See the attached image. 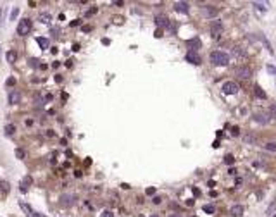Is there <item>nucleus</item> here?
<instances>
[{
    "label": "nucleus",
    "instance_id": "39448f33",
    "mask_svg": "<svg viewBox=\"0 0 276 217\" xmlns=\"http://www.w3.org/2000/svg\"><path fill=\"white\" fill-rule=\"evenodd\" d=\"M185 59H187V62L193 64V66H198V64L202 62L200 55H198L197 52H190V50H188V52H187V55H185Z\"/></svg>",
    "mask_w": 276,
    "mask_h": 217
},
{
    "label": "nucleus",
    "instance_id": "bb28decb",
    "mask_svg": "<svg viewBox=\"0 0 276 217\" xmlns=\"http://www.w3.org/2000/svg\"><path fill=\"white\" fill-rule=\"evenodd\" d=\"M93 14H97V7H90L88 11L85 12V17H92Z\"/></svg>",
    "mask_w": 276,
    "mask_h": 217
},
{
    "label": "nucleus",
    "instance_id": "c756f323",
    "mask_svg": "<svg viewBox=\"0 0 276 217\" xmlns=\"http://www.w3.org/2000/svg\"><path fill=\"white\" fill-rule=\"evenodd\" d=\"M17 14H19V7H14V9L11 11V19H12V21L17 17Z\"/></svg>",
    "mask_w": 276,
    "mask_h": 217
},
{
    "label": "nucleus",
    "instance_id": "2f4dec72",
    "mask_svg": "<svg viewBox=\"0 0 276 217\" xmlns=\"http://www.w3.org/2000/svg\"><path fill=\"white\" fill-rule=\"evenodd\" d=\"M5 85H7V86H14L16 85V78H9L7 81H5Z\"/></svg>",
    "mask_w": 276,
    "mask_h": 217
},
{
    "label": "nucleus",
    "instance_id": "6ab92c4d",
    "mask_svg": "<svg viewBox=\"0 0 276 217\" xmlns=\"http://www.w3.org/2000/svg\"><path fill=\"white\" fill-rule=\"evenodd\" d=\"M242 140H243L245 143H249V145H254V143H255V136H254V135H250V133L243 135V136H242Z\"/></svg>",
    "mask_w": 276,
    "mask_h": 217
},
{
    "label": "nucleus",
    "instance_id": "b1692460",
    "mask_svg": "<svg viewBox=\"0 0 276 217\" xmlns=\"http://www.w3.org/2000/svg\"><path fill=\"white\" fill-rule=\"evenodd\" d=\"M264 150H268V152H276V143L274 141H268L264 145Z\"/></svg>",
    "mask_w": 276,
    "mask_h": 217
},
{
    "label": "nucleus",
    "instance_id": "20e7f679",
    "mask_svg": "<svg viewBox=\"0 0 276 217\" xmlns=\"http://www.w3.org/2000/svg\"><path fill=\"white\" fill-rule=\"evenodd\" d=\"M236 76L242 79H249L250 76H252V69L249 67V66H238L236 67Z\"/></svg>",
    "mask_w": 276,
    "mask_h": 217
},
{
    "label": "nucleus",
    "instance_id": "a18cd8bd",
    "mask_svg": "<svg viewBox=\"0 0 276 217\" xmlns=\"http://www.w3.org/2000/svg\"><path fill=\"white\" fill-rule=\"evenodd\" d=\"M274 217H276V215H274Z\"/></svg>",
    "mask_w": 276,
    "mask_h": 217
},
{
    "label": "nucleus",
    "instance_id": "4468645a",
    "mask_svg": "<svg viewBox=\"0 0 276 217\" xmlns=\"http://www.w3.org/2000/svg\"><path fill=\"white\" fill-rule=\"evenodd\" d=\"M9 191H11V184H9V181L2 179L0 181V193L5 196V195H9Z\"/></svg>",
    "mask_w": 276,
    "mask_h": 217
},
{
    "label": "nucleus",
    "instance_id": "393cba45",
    "mask_svg": "<svg viewBox=\"0 0 276 217\" xmlns=\"http://www.w3.org/2000/svg\"><path fill=\"white\" fill-rule=\"evenodd\" d=\"M269 116H271L273 119H276V102H273V104L269 105Z\"/></svg>",
    "mask_w": 276,
    "mask_h": 217
},
{
    "label": "nucleus",
    "instance_id": "7ed1b4c3",
    "mask_svg": "<svg viewBox=\"0 0 276 217\" xmlns=\"http://www.w3.org/2000/svg\"><path fill=\"white\" fill-rule=\"evenodd\" d=\"M221 90H223V93L224 95H236L238 93V85H236L235 81H226L223 85V88H221Z\"/></svg>",
    "mask_w": 276,
    "mask_h": 217
},
{
    "label": "nucleus",
    "instance_id": "f257e3e1",
    "mask_svg": "<svg viewBox=\"0 0 276 217\" xmlns=\"http://www.w3.org/2000/svg\"><path fill=\"white\" fill-rule=\"evenodd\" d=\"M211 62H212L214 66L223 67V66H228V64H230V57H228L224 52H221V50H216V52L211 53Z\"/></svg>",
    "mask_w": 276,
    "mask_h": 217
},
{
    "label": "nucleus",
    "instance_id": "79ce46f5",
    "mask_svg": "<svg viewBox=\"0 0 276 217\" xmlns=\"http://www.w3.org/2000/svg\"><path fill=\"white\" fill-rule=\"evenodd\" d=\"M150 217H159V215H157V214H154V215H150Z\"/></svg>",
    "mask_w": 276,
    "mask_h": 217
},
{
    "label": "nucleus",
    "instance_id": "4be33fe9",
    "mask_svg": "<svg viewBox=\"0 0 276 217\" xmlns=\"http://www.w3.org/2000/svg\"><path fill=\"white\" fill-rule=\"evenodd\" d=\"M16 59H17V52H16V50H9V52H7V62L14 64Z\"/></svg>",
    "mask_w": 276,
    "mask_h": 217
},
{
    "label": "nucleus",
    "instance_id": "c85d7f7f",
    "mask_svg": "<svg viewBox=\"0 0 276 217\" xmlns=\"http://www.w3.org/2000/svg\"><path fill=\"white\" fill-rule=\"evenodd\" d=\"M233 162H235V159H233V155H226V157H224V164L231 165Z\"/></svg>",
    "mask_w": 276,
    "mask_h": 217
},
{
    "label": "nucleus",
    "instance_id": "f03ea898",
    "mask_svg": "<svg viewBox=\"0 0 276 217\" xmlns=\"http://www.w3.org/2000/svg\"><path fill=\"white\" fill-rule=\"evenodd\" d=\"M31 26H33V23H31V19H28V17H24V19H21L19 21V24H17V35L19 36H26L28 33L31 31Z\"/></svg>",
    "mask_w": 276,
    "mask_h": 217
},
{
    "label": "nucleus",
    "instance_id": "0eeeda50",
    "mask_svg": "<svg viewBox=\"0 0 276 217\" xmlns=\"http://www.w3.org/2000/svg\"><path fill=\"white\" fill-rule=\"evenodd\" d=\"M74 200H76L74 195H62V196H60V205L62 207H71L73 203H74Z\"/></svg>",
    "mask_w": 276,
    "mask_h": 217
},
{
    "label": "nucleus",
    "instance_id": "9b49d317",
    "mask_svg": "<svg viewBox=\"0 0 276 217\" xmlns=\"http://www.w3.org/2000/svg\"><path fill=\"white\" fill-rule=\"evenodd\" d=\"M202 12H204V16H207V17H214V16L217 14V7H214V5H204V7H202Z\"/></svg>",
    "mask_w": 276,
    "mask_h": 217
},
{
    "label": "nucleus",
    "instance_id": "412c9836",
    "mask_svg": "<svg viewBox=\"0 0 276 217\" xmlns=\"http://www.w3.org/2000/svg\"><path fill=\"white\" fill-rule=\"evenodd\" d=\"M254 7L257 9L259 12H264V11H268V4H266V2H254Z\"/></svg>",
    "mask_w": 276,
    "mask_h": 217
},
{
    "label": "nucleus",
    "instance_id": "ddd939ff",
    "mask_svg": "<svg viewBox=\"0 0 276 217\" xmlns=\"http://www.w3.org/2000/svg\"><path fill=\"white\" fill-rule=\"evenodd\" d=\"M252 119H254L255 122H259V124H268L269 121H271V116H266V114H254Z\"/></svg>",
    "mask_w": 276,
    "mask_h": 217
},
{
    "label": "nucleus",
    "instance_id": "a878e982",
    "mask_svg": "<svg viewBox=\"0 0 276 217\" xmlns=\"http://www.w3.org/2000/svg\"><path fill=\"white\" fill-rule=\"evenodd\" d=\"M202 209H204V212H205V214H214V210H216V209H214V205H211V203L204 205Z\"/></svg>",
    "mask_w": 276,
    "mask_h": 217
},
{
    "label": "nucleus",
    "instance_id": "e433bc0d",
    "mask_svg": "<svg viewBox=\"0 0 276 217\" xmlns=\"http://www.w3.org/2000/svg\"><path fill=\"white\" fill-rule=\"evenodd\" d=\"M83 31H85V33H90V31H92V26H83Z\"/></svg>",
    "mask_w": 276,
    "mask_h": 217
},
{
    "label": "nucleus",
    "instance_id": "37998d69",
    "mask_svg": "<svg viewBox=\"0 0 276 217\" xmlns=\"http://www.w3.org/2000/svg\"><path fill=\"white\" fill-rule=\"evenodd\" d=\"M0 16H2V7H0Z\"/></svg>",
    "mask_w": 276,
    "mask_h": 217
},
{
    "label": "nucleus",
    "instance_id": "7c9ffc66",
    "mask_svg": "<svg viewBox=\"0 0 276 217\" xmlns=\"http://www.w3.org/2000/svg\"><path fill=\"white\" fill-rule=\"evenodd\" d=\"M100 217H114V214H112V210H104L100 214Z\"/></svg>",
    "mask_w": 276,
    "mask_h": 217
},
{
    "label": "nucleus",
    "instance_id": "f8f14e48",
    "mask_svg": "<svg viewBox=\"0 0 276 217\" xmlns=\"http://www.w3.org/2000/svg\"><path fill=\"white\" fill-rule=\"evenodd\" d=\"M19 102H21V93L16 90H12L11 93H9V104L11 105H17Z\"/></svg>",
    "mask_w": 276,
    "mask_h": 217
},
{
    "label": "nucleus",
    "instance_id": "4c0bfd02",
    "mask_svg": "<svg viewBox=\"0 0 276 217\" xmlns=\"http://www.w3.org/2000/svg\"><path fill=\"white\" fill-rule=\"evenodd\" d=\"M52 98H54V97H52V95H50V93H49V95H45V100H47V102H50V100H52Z\"/></svg>",
    "mask_w": 276,
    "mask_h": 217
},
{
    "label": "nucleus",
    "instance_id": "a211bd4d",
    "mask_svg": "<svg viewBox=\"0 0 276 217\" xmlns=\"http://www.w3.org/2000/svg\"><path fill=\"white\" fill-rule=\"evenodd\" d=\"M36 41H38V45H40L41 50H47V48H49V45H50L49 40H47V38H41V36L36 38Z\"/></svg>",
    "mask_w": 276,
    "mask_h": 217
},
{
    "label": "nucleus",
    "instance_id": "72a5a7b5",
    "mask_svg": "<svg viewBox=\"0 0 276 217\" xmlns=\"http://www.w3.org/2000/svg\"><path fill=\"white\" fill-rule=\"evenodd\" d=\"M160 202H162V198H160V196H154V203H155V205H159Z\"/></svg>",
    "mask_w": 276,
    "mask_h": 217
},
{
    "label": "nucleus",
    "instance_id": "c9c22d12",
    "mask_svg": "<svg viewBox=\"0 0 276 217\" xmlns=\"http://www.w3.org/2000/svg\"><path fill=\"white\" fill-rule=\"evenodd\" d=\"M155 193V188H149V190H147V195H154Z\"/></svg>",
    "mask_w": 276,
    "mask_h": 217
},
{
    "label": "nucleus",
    "instance_id": "5701e85b",
    "mask_svg": "<svg viewBox=\"0 0 276 217\" xmlns=\"http://www.w3.org/2000/svg\"><path fill=\"white\" fill-rule=\"evenodd\" d=\"M4 131H5V135H7V136H12L16 133V126H14V124H7V126L4 127Z\"/></svg>",
    "mask_w": 276,
    "mask_h": 217
},
{
    "label": "nucleus",
    "instance_id": "dca6fc26",
    "mask_svg": "<svg viewBox=\"0 0 276 217\" xmlns=\"http://www.w3.org/2000/svg\"><path fill=\"white\" fill-rule=\"evenodd\" d=\"M254 97L261 98V100H266V98H268V95H266V91L262 90L261 86H254Z\"/></svg>",
    "mask_w": 276,
    "mask_h": 217
},
{
    "label": "nucleus",
    "instance_id": "c03bdc74",
    "mask_svg": "<svg viewBox=\"0 0 276 217\" xmlns=\"http://www.w3.org/2000/svg\"><path fill=\"white\" fill-rule=\"evenodd\" d=\"M193 217H197V215H193Z\"/></svg>",
    "mask_w": 276,
    "mask_h": 217
},
{
    "label": "nucleus",
    "instance_id": "9d476101",
    "mask_svg": "<svg viewBox=\"0 0 276 217\" xmlns=\"http://www.w3.org/2000/svg\"><path fill=\"white\" fill-rule=\"evenodd\" d=\"M174 11L176 12H181V14H188L190 5H188L187 2H176V4H174Z\"/></svg>",
    "mask_w": 276,
    "mask_h": 217
},
{
    "label": "nucleus",
    "instance_id": "cd10ccee",
    "mask_svg": "<svg viewBox=\"0 0 276 217\" xmlns=\"http://www.w3.org/2000/svg\"><path fill=\"white\" fill-rule=\"evenodd\" d=\"M16 157H17V159H24V157H26L24 150H22V148H16Z\"/></svg>",
    "mask_w": 276,
    "mask_h": 217
},
{
    "label": "nucleus",
    "instance_id": "473e14b6",
    "mask_svg": "<svg viewBox=\"0 0 276 217\" xmlns=\"http://www.w3.org/2000/svg\"><path fill=\"white\" fill-rule=\"evenodd\" d=\"M231 135H233V136H238V135H240V129H238V127H233Z\"/></svg>",
    "mask_w": 276,
    "mask_h": 217
},
{
    "label": "nucleus",
    "instance_id": "aec40b11",
    "mask_svg": "<svg viewBox=\"0 0 276 217\" xmlns=\"http://www.w3.org/2000/svg\"><path fill=\"white\" fill-rule=\"evenodd\" d=\"M30 184H31V178H30V176H26L24 179L21 181V191H22V193H24V191L28 190V186H30Z\"/></svg>",
    "mask_w": 276,
    "mask_h": 217
},
{
    "label": "nucleus",
    "instance_id": "58836bf2",
    "mask_svg": "<svg viewBox=\"0 0 276 217\" xmlns=\"http://www.w3.org/2000/svg\"><path fill=\"white\" fill-rule=\"evenodd\" d=\"M78 24H79V19H76V21H73V23H71V26H78Z\"/></svg>",
    "mask_w": 276,
    "mask_h": 217
},
{
    "label": "nucleus",
    "instance_id": "ea45409f",
    "mask_svg": "<svg viewBox=\"0 0 276 217\" xmlns=\"http://www.w3.org/2000/svg\"><path fill=\"white\" fill-rule=\"evenodd\" d=\"M155 36H157V38H159V36H162V31H160V30H157V31H155Z\"/></svg>",
    "mask_w": 276,
    "mask_h": 217
},
{
    "label": "nucleus",
    "instance_id": "1a4fd4ad",
    "mask_svg": "<svg viewBox=\"0 0 276 217\" xmlns=\"http://www.w3.org/2000/svg\"><path fill=\"white\" fill-rule=\"evenodd\" d=\"M155 24H157L159 28H166V26H169V19H168V16H164V14L155 16Z\"/></svg>",
    "mask_w": 276,
    "mask_h": 217
},
{
    "label": "nucleus",
    "instance_id": "6e6552de",
    "mask_svg": "<svg viewBox=\"0 0 276 217\" xmlns=\"http://www.w3.org/2000/svg\"><path fill=\"white\" fill-rule=\"evenodd\" d=\"M200 45H202L200 38H192V40L187 41V47L190 48V52H197V48H200Z\"/></svg>",
    "mask_w": 276,
    "mask_h": 217
},
{
    "label": "nucleus",
    "instance_id": "2eb2a0df",
    "mask_svg": "<svg viewBox=\"0 0 276 217\" xmlns=\"http://www.w3.org/2000/svg\"><path fill=\"white\" fill-rule=\"evenodd\" d=\"M230 214H231L233 217H240L243 214V205H233L231 209H230Z\"/></svg>",
    "mask_w": 276,
    "mask_h": 217
},
{
    "label": "nucleus",
    "instance_id": "a19ab883",
    "mask_svg": "<svg viewBox=\"0 0 276 217\" xmlns=\"http://www.w3.org/2000/svg\"><path fill=\"white\" fill-rule=\"evenodd\" d=\"M168 217H181V215H179V214H169Z\"/></svg>",
    "mask_w": 276,
    "mask_h": 217
},
{
    "label": "nucleus",
    "instance_id": "f3484780",
    "mask_svg": "<svg viewBox=\"0 0 276 217\" xmlns=\"http://www.w3.org/2000/svg\"><path fill=\"white\" fill-rule=\"evenodd\" d=\"M38 19H40V23H43V24H50V21H52V16H50L49 12H41Z\"/></svg>",
    "mask_w": 276,
    "mask_h": 217
},
{
    "label": "nucleus",
    "instance_id": "423d86ee",
    "mask_svg": "<svg viewBox=\"0 0 276 217\" xmlns=\"http://www.w3.org/2000/svg\"><path fill=\"white\" fill-rule=\"evenodd\" d=\"M221 31H223V23H221V21H214L212 26H211V35H212L214 38H217L221 35Z\"/></svg>",
    "mask_w": 276,
    "mask_h": 217
},
{
    "label": "nucleus",
    "instance_id": "f704fd0d",
    "mask_svg": "<svg viewBox=\"0 0 276 217\" xmlns=\"http://www.w3.org/2000/svg\"><path fill=\"white\" fill-rule=\"evenodd\" d=\"M47 136H49V138H54V136H55V133H54L52 129H49V131H47Z\"/></svg>",
    "mask_w": 276,
    "mask_h": 217
}]
</instances>
